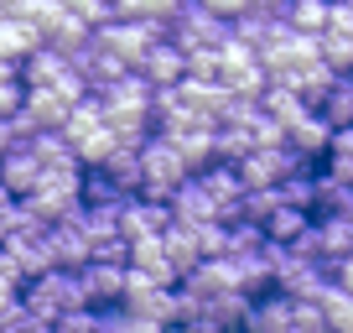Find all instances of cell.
Masks as SVG:
<instances>
[{
	"label": "cell",
	"instance_id": "cell-4",
	"mask_svg": "<svg viewBox=\"0 0 353 333\" xmlns=\"http://www.w3.org/2000/svg\"><path fill=\"white\" fill-rule=\"evenodd\" d=\"M260 63L265 73L276 78V84H291V78L301 73V68L322 63V37H307V32H291L286 21L276 26V37L260 47Z\"/></svg>",
	"mask_w": 353,
	"mask_h": 333
},
{
	"label": "cell",
	"instance_id": "cell-39",
	"mask_svg": "<svg viewBox=\"0 0 353 333\" xmlns=\"http://www.w3.org/2000/svg\"><path fill=\"white\" fill-rule=\"evenodd\" d=\"M0 333H21V323H16V328H0Z\"/></svg>",
	"mask_w": 353,
	"mask_h": 333
},
{
	"label": "cell",
	"instance_id": "cell-15",
	"mask_svg": "<svg viewBox=\"0 0 353 333\" xmlns=\"http://www.w3.org/2000/svg\"><path fill=\"white\" fill-rule=\"evenodd\" d=\"M172 219H176V224H219V219H223L219 203H213V193L203 188L198 172H192V178L176 188V198H172Z\"/></svg>",
	"mask_w": 353,
	"mask_h": 333
},
{
	"label": "cell",
	"instance_id": "cell-41",
	"mask_svg": "<svg viewBox=\"0 0 353 333\" xmlns=\"http://www.w3.org/2000/svg\"><path fill=\"white\" fill-rule=\"evenodd\" d=\"M172 333H182V328H172Z\"/></svg>",
	"mask_w": 353,
	"mask_h": 333
},
{
	"label": "cell",
	"instance_id": "cell-31",
	"mask_svg": "<svg viewBox=\"0 0 353 333\" xmlns=\"http://www.w3.org/2000/svg\"><path fill=\"white\" fill-rule=\"evenodd\" d=\"M188 78L219 84V47H208V53H188Z\"/></svg>",
	"mask_w": 353,
	"mask_h": 333
},
{
	"label": "cell",
	"instance_id": "cell-20",
	"mask_svg": "<svg viewBox=\"0 0 353 333\" xmlns=\"http://www.w3.org/2000/svg\"><path fill=\"white\" fill-rule=\"evenodd\" d=\"M73 110H78V104H73V99H63L57 89H26V115H32L42 131H63Z\"/></svg>",
	"mask_w": 353,
	"mask_h": 333
},
{
	"label": "cell",
	"instance_id": "cell-7",
	"mask_svg": "<svg viewBox=\"0 0 353 333\" xmlns=\"http://www.w3.org/2000/svg\"><path fill=\"white\" fill-rule=\"evenodd\" d=\"M78 276H83L88 307H125V292H130V266H114V260H88Z\"/></svg>",
	"mask_w": 353,
	"mask_h": 333
},
{
	"label": "cell",
	"instance_id": "cell-1",
	"mask_svg": "<svg viewBox=\"0 0 353 333\" xmlns=\"http://www.w3.org/2000/svg\"><path fill=\"white\" fill-rule=\"evenodd\" d=\"M21 302H26V312H32V318L57 323V318H68V312H83V307H88V292H83V276H78V271H63V266H57V271H47V276L26 281Z\"/></svg>",
	"mask_w": 353,
	"mask_h": 333
},
{
	"label": "cell",
	"instance_id": "cell-14",
	"mask_svg": "<svg viewBox=\"0 0 353 333\" xmlns=\"http://www.w3.org/2000/svg\"><path fill=\"white\" fill-rule=\"evenodd\" d=\"M332 135H338V131L327 125V115H322V110H312V115H301V120L286 131V146H291L296 156H307L312 166H322V156H327Z\"/></svg>",
	"mask_w": 353,
	"mask_h": 333
},
{
	"label": "cell",
	"instance_id": "cell-10",
	"mask_svg": "<svg viewBox=\"0 0 353 333\" xmlns=\"http://www.w3.org/2000/svg\"><path fill=\"white\" fill-rule=\"evenodd\" d=\"M42 178H47V166H42V156H37L32 146H11V151H6V162H0V188L6 193L32 198V193L42 188Z\"/></svg>",
	"mask_w": 353,
	"mask_h": 333
},
{
	"label": "cell",
	"instance_id": "cell-28",
	"mask_svg": "<svg viewBox=\"0 0 353 333\" xmlns=\"http://www.w3.org/2000/svg\"><path fill=\"white\" fill-rule=\"evenodd\" d=\"M322 172L338 182H353V125H343L338 135H332L327 156H322Z\"/></svg>",
	"mask_w": 353,
	"mask_h": 333
},
{
	"label": "cell",
	"instance_id": "cell-16",
	"mask_svg": "<svg viewBox=\"0 0 353 333\" xmlns=\"http://www.w3.org/2000/svg\"><path fill=\"white\" fill-rule=\"evenodd\" d=\"M68 73H73V57L57 53V47H37V53L21 63V84L26 89H57Z\"/></svg>",
	"mask_w": 353,
	"mask_h": 333
},
{
	"label": "cell",
	"instance_id": "cell-2",
	"mask_svg": "<svg viewBox=\"0 0 353 333\" xmlns=\"http://www.w3.org/2000/svg\"><path fill=\"white\" fill-rule=\"evenodd\" d=\"M141 198H156V203H172L176 188L192 178V166L182 162V151H176L166 135H151V141L141 146Z\"/></svg>",
	"mask_w": 353,
	"mask_h": 333
},
{
	"label": "cell",
	"instance_id": "cell-8",
	"mask_svg": "<svg viewBox=\"0 0 353 333\" xmlns=\"http://www.w3.org/2000/svg\"><path fill=\"white\" fill-rule=\"evenodd\" d=\"M125 307H130L135 318H151V323H166V328H176V287H156V281H145V276H135V271H130Z\"/></svg>",
	"mask_w": 353,
	"mask_h": 333
},
{
	"label": "cell",
	"instance_id": "cell-30",
	"mask_svg": "<svg viewBox=\"0 0 353 333\" xmlns=\"http://www.w3.org/2000/svg\"><path fill=\"white\" fill-rule=\"evenodd\" d=\"M322 318H327V333H353V297L332 281L327 297H322Z\"/></svg>",
	"mask_w": 353,
	"mask_h": 333
},
{
	"label": "cell",
	"instance_id": "cell-18",
	"mask_svg": "<svg viewBox=\"0 0 353 333\" xmlns=\"http://www.w3.org/2000/svg\"><path fill=\"white\" fill-rule=\"evenodd\" d=\"M42 42V26L21 21V16H0V57H11V63H26Z\"/></svg>",
	"mask_w": 353,
	"mask_h": 333
},
{
	"label": "cell",
	"instance_id": "cell-13",
	"mask_svg": "<svg viewBox=\"0 0 353 333\" xmlns=\"http://www.w3.org/2000/svg\"><path fill=\"white\" fill-rule=\"evenodd\" d=\"M135 73H141L151 89H172V84H182V78H188V53L166 37V42H156L151 53H145V63L135 68Z\"/></svg>",
	"mask_w": 353,
	"mask_h": 333
},
{
	"label": "cell",
	"instance_id": "cell-37",
	"mask_svg": "<svg viewBox=\"0 0 353 333\" xmlns=\"http://www.w3.org/2000/svg\"><path fill=\"white\" fill-rule=\"evenodd\" d=\"M11 146H21V141H16V125L0 120V151H11Z\"/></svg>",
	"mask_w": 353,
	"mask_h": 333
},
{
	"label": "cell",
	"instance_id": "cell-19",
	"mask_svg": "<svg viewBox=\"0 0 353 333\" xmlns=\"http://www.w3.org/2000/svg\"><path fill=\"white\" fill-rule=\"evenodd\" d=\"M260 110L270 115V120H276L281 131H291V125H296L301 115H312V104L301 99V94L291 89V84H276V78H270V89L260 94Z\"/></svg>",
	"mask_w": 353,
	"mask_h": 333
},
{
	"label": "cell",
	"instance_id": "cell-6",
	"mask_svg": "<svg viewBox=\"0 0 353 333\" xmlns=\"http://www.w3.org/2000/svg\"><path fill=\"white\" fill-rule=\"evenodd\" d=\"M73 73L88 84V94H104V89H114L120 78H130L135 68L125 63V57H114L110 47H104L99 37H94L88 47H78V53H73Z\"/></svg>",
	"mask_w": 353,
	"mask_h": 333
},
{
	"label": "cell",
	"instance_id": "cell-29",
	"mask_svg": "<svg viewBox=\"0 0 353 333\" xmlns=\"http://www.w3.org/2000/svg\"><path fill=\"white\" fill-rule=\"evenodd\" d=\"M322 115H327L332 131L353 125V73H338V84H332V94H327V104H322Z\"/></svg>",
	"mask_w": 353,
	"mask_h": 333
},
{
	"label": "cell",
	"instance_id": "cell-24",
	"mask_svg": "<svg viewBox=\"0 0 353 333\" xmlns=\"http://www.w3.org/2000/svg\"><path fill=\"white\" fill-rule=\"evenodd\" d=\"M312 219L317 213H307V209H291V203H281L270 219H265V234H270V245H296L301 234L312 229Z\"/></svg>",
	"mask_w": 353,
	"mask_h": 333
},
{
	"label": "cell",
	"instance_id": "cell-17",
	"mask_svg": "<svg viewBox=\"0 0 353 333\" xmlns=\"http://www.w3.org/2000/svg\"><path fill=\"white\" fill-rule=\"evenodd\" d=\"M244 333H296V328H291V297H286V292H265V297H254Z\"/></svg>",
	"mask_w": 353,
	"mask_h": 333
},
{
	"label": "cell",
	"instance_id": "cell-38",
	"mask_svg": "<svg viewBox=\"0 0 353 333\" xmlns=\"http://www.w3.org/2000/svg\"><path fill=\"white\" fill-rule=\"evenodd\" d=\"M254 11H270V16H281V11H286V0H254Z\"/></svg>",
	"mask_w": 353,
	"mask_h": 333
},
{
	"label": "cell",
	"instance_id": "cell-11",
	"mask_svg": "<svg viewBox=\"0 0 353 333\" xmlns=\"http://www.w3.org/2000/svg\"><path fill=\"white\" fill-rule=\"evenodd\" d=\"M130 271L145 276V281H156V287H182V271H176V260H172V250H166L161 234L130 245Z\"/></svg>",
	"mask_w": 353,
	"mask_h": 333
},
{
	"label": "cell",
	"instance_id": "cell-21",
	"mask_svg": "<svg viewBox=\"0 0 353 333\" xmlns=\"http://www.w3.org/2000/svg\"><path fill=\"white\" fill-rule=\"evenodd\" d=\"M42 42H47V47H57V53H68V57H73L78 47H88V42H94V26H88L83 16L63 11V16H57V21H47Z\"/></svg>",
	"mask_w": 353,
	"mask_h": 333
},
{
	"label": "cell",
	"instance_id": "cell-22",
	"mask_svg": "<svg viewBox=\"0 0 353 333\" xmlns=\"http://www.w3.org/2000/svg\"><path fill=\"white\" fill-rule=\"evenodd\" d=\"M327 16H332V0H286L281 21L291 32H307V37H322L327 32Z\"/></svg>",
	"mask_w": 353,
	"mask_h": 333
},
{
	"label": "cell",
	"instance_id": "cell-34",
	"mask_svg": "<svg viewBox=\"0 0 353 333\" xmlns=\"http://www.w3.org/2000/svg\"><path fill=\"white\" fill-rule=\"evenodd\" d=\"M26 104V84H0V120H11Z\"/></svg>",
	"mask_w": 353,
	"mask_h": 333
},
{
	"label": "cell",
	"instance_id": "cell-12",
	"mask_svg": "<svg viewBox=\"0 0 353 333\" xmlns=\"http://www.w3.org/2000/svg\"><path fill=\"white\" fill-rule=\"evenodd\" d=\"M52 260L63 271H83L88 260H94V240H88V229L78 224V213H68L63 224H52Z\"/></svg>",
	"mask_w": 353,
	"mask_h": 333
},
{
	"label": "cell",
	"instance_id": "cell-32",
	"mask_svg": "<svg viewBox=\"0 0 353 333\" xmlns=\"http://www.w3.org/2000/svg\"><path fill=\"white\" fill-rule=\"evenodd\" d=\"M0 292H26V271L6 245H0Z\"/></svg>",
	"mask_w": 353,
	"mask_h": 333
},
{
	"label": "cell",
	"instance_id": "cell-25",
	"mask_svg": "<svg viewBox=\"0 0 353 333\" xmlns=\"http://www.w3.org/2000/svg\"><path fill=\"white\" fill-rule=\"evenodd\" d=\"M88 172H94V166H88ZM99 172H104V178H114L130 198H141V182H145V178H141V151H135V146H120V151H114Z\"/></svg>",
	"mask_w": 353,
	"mask_h": 333
},
{
	"label": "cell",
	"instance_id": "cell-26",
	"mask_svg": "<svg viewBox=\"0 0 353 333\" xmlns=\"http://www.w3.org/2000/svg\"><path fill=\"white\" fill-rule=\"evenodd\" d=\"M332 84H338V73H332L327 63H312V68H301L296 78H291V89L301 94V99L312 104V110H322L327 104V94H332Z\"/></svg>",
	"mask_w": 353,
	"mask_h": 333
},
{
	"label": "cell",
	"instance_id": "cell-40",
	"mask_svg": "<svg viewBox=\"0 0 353 333\" xmlns=\"http://www.w3.org/2000/svg\"><path fill=\"white\" fill-rule=\"evenodd\" d=\"M0 162H6V151H0Z\"/></svg>",
	"mask_w": 353,
	"mask_h": 333
},
{
	"label": "cell",
	"instance_id": "cell-33",
	"mask_svg": "<svg viewBox=\"0 0 353 333\" xmlns=\"http://www.w3.org/2000/svg\"><path fill=\"white\" fill-rule=\"evenodd\" d=\"M203 6H208L213 16H223L229 26H234V21H244V16L254 11V0H203Z\"/></svg>",
	"mask_w": 353,
	"mask_h": 333
},
{
	"label": "cell",
	"instance_id": "cell-5",
	"mask_svg": "<svg viewBox=\"0 0 353 333\" xmlns=\"http://www.w3.org/2000/svg\"><path fill=\"white\" fill-rule=\"evenodd\" d=\"M94 37H99L114 57H125L130 68H141L145 53H151L156 42H166V21H120V16H114V21H104Z\"/></svg>",
	"mask_w": 353,
	"mask_h": 333
},
{
	"label": "cell",
	"instance_id": "cell-23",
	"mask_svg": "<svg viewBox=\"0 0 353 333\" xmlns=\"http://www.w3.org/2000/svg\"><path fill=\"white\" fill-rule=\"evenodd\" d=\"M317 234H322V250H327L332 266H338V260H353V219H343V213H317Z\"/></svg>",
	"mask_w": 353,
	"mask_h": 333
},
{
	"label": "cell",
	"instance_id": "cell-3",
	"mask_svg": "<svg viewBox=\"0 0 353 333\" xmlns=\"http://www.w3.org/2000/svg\"><path fill=\"white\" fill-rule=\"evenodd\" d=\"M166 37H172L182 53H208V47H223L234 37V26L223 21V16H213L203 0H182L172 11V21H166Z\"/></svg>",
	"mask_w": 353,
	"mask_h": 333
},
{
	"label": "cell",
	"instance_id": "cell-9",
	"mask_svg": "<svg viewBox=\"0 0 353 333\" xmlns=\"http://www.w3.org/2000/svg\"><path fill=\"white\" fill-rule=\"evenodd\" d=\"M172 229V203H156V198H130L120 209V234L130 245H141V240H156V234H166Z\"/></svg>",
	"mask_w": 353,
	"mask_h": 333
},
{
	"label": "cell",
	"instance_id": "cell-35",
	"mask_svg": "<svg viewBox=\"0 0 353 333\" xmlns=\"http://www.w3.org/2000/svg\"><path fill=\"white\" fill-rule=\"evenodd\" d=\"M332 281H338V287L353 297V260H338V266H332Z\"/></svg>",
	"mask_w": 353,
	"mask_h": 333
},
{
	"label": "cell",
	"instance_id": "cell-27",
	"mask_svg": "<svg viewBox=\"0 0 353 333\" xmlns=\"http://www.w3.org/2000/svg\"><path fill=\"white\" fill-rule=\"evenodd\" d=\"M94 312H99V333H172L166 323L135 318L130 307H94Z\"/></svg>",
	"mask_w": 353,
	"mask_h": 333
},
{
	"label": "cell",
	"instance_id": "cell-36",
	"mask_svg": "<svg viewBox=\"0 0 353 333\" xmlns=\"http://www.w3.org/2000/svg\"><path fill=\"white\" fill-rule=\"evenodd\" d=\"M0 84H21V63H11V57H0Z\"/></svg>",
	"mask_w": 353,
	"mask_h": 333
}]
</instances>
